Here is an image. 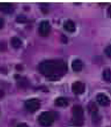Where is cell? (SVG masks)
<instances>
[{
  "label": "cell",
  "mask_w": 111,
  "mask_h": 127,
  "mask_svg": "<svg viewBox=\"0 0 111 127\" xmlns=\"http://www.w3.org/2000/svg\"><path fill=\"white\" fill-rule=\"evenodd\" d=\"M72 66L74 71L76 72L81 71L82 67V63L81 61L79 59H76L74 60L72 62Z\"/></svg>",
  "instance_id": "obj_12"
},
{
  "label": "cell",
  "mask_w": 111,
  "mask_h": 127,
  "mask_svg": "<svg viewBox=\"0 0 111 127\" xmlns=\"http://www.w3.org/2000/svg\"><path fill=\"white\" fill-rule=\"evenodd\" d=\"M74 123L76 125H80L83 123V110L80 106H75L73 109Z\"/></svg>",
  "instance_id": "obj_3"
},
{
  "label": "cell",
  "mask_w": 111,
  "mask_h": 127,
  "mask_svg": "<svg viewBox=\"0 0 111 127\" xmlns=\"http://www.w3.org/2000/svg\"><path fill=\"white\" fill-rule=\"evenodd\" d=\"M38 69L41 74L52 80L61 76L66 68L62 61L46 60L40 63Z\"/></svg>",
  "instance_id": "obj_1"
},
{
  "label": "cell",
  "mask_w": 111,
  "mask_h": 127,
  "mask_svg": "<svg viewBox=\"0 0 111 127\" xmlns=\"http://www.w3.org/2000/svg\"><path fill=\"white\" fill-rule=\"evenodd\" d=\"M4 20L3 19L0 18V30L2 29L4 26Z\"/></svg>",
  "instance_id": "obj_17"
},
{
  "label": "cell",
  "mask_w": 111,
  "mask_h": 127,
  "mask_svg": "<svg viewBox=\"0 0 111 127\" xmlns=\"http://www.w3.org/2000/svg\"><path fill=\"white\" fill-rule=\"evenodd\" d=\"M11 43L12 46L16 49L20 48L23 44L21 39L17 36L12 37L11 40Z\"/></svg>",
  "instance_id": "obj_10"
},
{
  "label": "cell",
  "mask_w": 111,
  "mask_h": 127,
  "mask_svg": "<svg viewBox=\"0 0 111 127\" xmlns=\"http://www.w3.org/2000/svg\"><path fill=\"white\" fill-rule=\"evenodd\" d=\"M105 53L107 55V56L110 57V56H111V46L109 45V46H107V47L105 49Z\"/></svg>",
  "instance_id": "obj_15"
},
{
  "label": "cell",
  "mask_w": 111,
  "mask_h": 127,
  "mask_svg": "<svg viewBox=\"0 0 111 127\" xmlns=\"http://www.w3.org/2000/svg\"><path fill=\"white\" fill-rule=\"evenodd\" d=\"M72 89L75 94H81L85 91V85L79 81L75 82L73 84Z\"/></svg>",
  "instance_id": "obj_7"
},
{
  "label": "cell",
  "mask_w": 111,
  "mask_h": 127,
  "mask_svg": "<svg viewBox=\"0 0 111 127\" xmlns=\"http://www.w3.org/2000/svg\"><path fill=\"white\" fill-rule=\"evenodd\" d=\"M16 21L19 23L24 24V23H26V22L27 21V19L25 16L21 15L18 16L17 17Z\"/></svg>",
  "instance_id": "obj_13"
},
{
  "label": "cell",
  "mask_w": 111,
  "mask_h": 127,
  "mask_svg": "<svg viewBox=\"0 0 111 127\" xmlns=\"http://www.w3.org/2000/svg\"><path fill=\"white\" fill-rule=\"evenodd\" d=\"M55 105L58 107H66L68 105L67 100L63 97H59L55 100Z\"/></svg>",
  "instance_id": "obj_11"
},
{
  "label": "cell",
  "mask_w": 111,
  "mask_h": 127,
  "mask_svg": "<svg viewBox=\"0 0 111 127\" xmlns=\"http://www.w3.org/2000/svg\"><path fill=\"white\" fill-rule=\"evenodd\" d=\"M15 11L12 4L9 3H0V12L5 14H12Z\"/></svg>",
  "instance_id": "obj_6"
},
{
  "label": "cell",
  "mask_w": 111,
  "mask_h": 127,
  "mask_svg": "<svg viewBox=\"0 0 111 127\" xmlns=\"http://www.w3.org/2000/svg\"><path fill=\"white\" fill-rule=\"evenodd\" d=\"M38 121L40 125L43 126H49L53 123L54 121V118L51 113L48 112H45L42 113L39 115Z\"/></svg>",
  "instance_id": "obj_2"
},
{
  "label": "cell",
  "mask_w": 111,
  "mask_h": 127,
  "mask_svg": "<svg viewBox=\"0 0 111 127\" xmlns=\"http://www.w3.org/2000/svg\"><path fill=\"white\" fill-rule=\"evenodd\" d=\"M97 101L98 103L103 106H106L109 105L110 100L106 95L104 94H99L97 97Z\"/></svg>",
  "instance_id": "obj_8"
},
{
  "label": "cell",
  "mask_w": 111,
  "mask_h": 127,
  "mask_svg": "<svg viewBox=\"0 0 111 127\" xmlns=\"http://www.w3.org/2000/svg\"><path fill=\"white\" fill-rule=\"evenodd\" d=\"M50 32V26L48 21H43L39 25L38 28V32L41 36H47Z\"/></svg>",
  "instance_id": "obj_5"
},
{
  "label": "cell",
  "mask_w": 111,
  "mask_h": 127,
  "mask_svg": "<svg viewBox=\"0 0 111 127\" xmlns=\"http://www.w3.org/2000/svg\"><path fill=\"white\" fill-rule=\"evenodd\" d=\"M4 95H5V93H4V91L0 89V99L2 98L4 96Z\"/></svg>",
  "instance_id": "obj_18"
},
{
  "label": "cell",
  "mask_w": 111,
  "mask_h": 127,
  "mask_svg": "<svg viewBox=\"0 0 111 127\" xmlns=\"http://www.w3.org/2000/svg\"><path fill=\"white\" fill-rule=\"evenodd\" d=\"M7 48V45L4 42H0V51H5Z\"/></svg>",
  "instance_id": "obj_16"
},
{
  "label": "cell",
  "mask_w": 111,
  "mask_h": 127,
  "mask_svg": "<svg viewBox=\"0 0 111 127\" xmlns=\"http://www.w3.org/2000/svg\"><path fill=\"white\" fill-rule=\"evenodd\" d=\"M25 107L28 111L34 112L39 109L40 103L39 100L36 99H31L26 102Z\"/></svg>",
  "instance_id": "obj_4"
},
{
  "label": "cell",
  "mask_w": 111,
  "mask_h": 127,
  "mask_svg": "<svg viewBox=\"0 0 111 127\" xmlns=\"http://www.w3.org/2000/svg\"><path fill=\"white\" fill-rule=\"evenodd\" d=\"M64 29L69 32H73L75 31V26L73 22L71 20H67L64 23Z\"/></svg>",
  "instance_id": "obj_9"
},
{
  "label": "cell",
  "mask_w": 111,
  "mask_h": 127,
  "mask_svg": "<svg viewBox=\"0 0 111 127\" xmlns=\"http://www.w3.org/2000/svg\"><path fill=\"white\" fill-rule=\"evenodd\" d=\"M104 78L107 81H110L111 78V73L110 69H106L104 71L103 73Z\"/></svg>",
  "instance_id": "obj_14"
}]
</instances>
